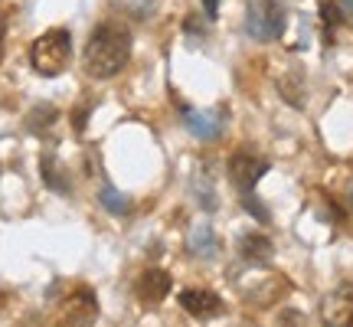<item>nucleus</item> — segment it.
Wrapping results in <instances>:
<instances>
[{
    "instance_id": "1a4fd4ad",
    "label": "nucleus",
    "mask_w": 353,
    "mask_h": 327,
    "mask_svg": "<svg viewBox=\"0 0 353 327\" xmlns=\"http://www.w3.org/2000/svg\"><path fill=\"white\" fill-rule=\"evenodd\" d=\"M239 255L245 259V262H268L272 255H275V246H272V239L265 236V232H245L239 239Z\"/></svg>"
},
{
    "instance_id": "412c9836",
    "label": "nucleus",
    "mask_w": 353,
    "mask_h": 327,
    "mask_svg": "<svg viewBox=\"0 0 353 327\" xmlns=\"http://www.w3.org/2000/svg\"><path fill=\"white\" fill-rule=\"evenodd\" d=\"M242 327H255V324H242Z\"/></svg>"
},
{
    "instance_id": "9b49d317",
    "label": "nucleus",
    "mask_w": 353,
    "mask_h": 327,
    "mask_svg": "<svg viewBox=\"0 0 353 327\" xmlns=\"http://www.w3.org/2000/svg\"><path fill=\"white\" fill-rule=\"evenodd\" d=\"M190 249H193V255H200V259H213L216 249H219L213 229H206V226L193 229V232H190Z\"/></svg>"
},
{
    "instance_id": "39448f33",
    "label": "nucleus",
    "mask_w": 353,
    "mask_h": 327,
    "mask_svg": "<svg viewBox=\"0 0 353 327\" xmlns=\"http://www.w3.org/2000/svg\"><path fill=\"white\" fill-rule=\"evenodd\" d=\"M321 324L324 327H353V288L330 291L321 301Z\"/></svg>"
},
{
    "instance_id": "f257e3e1",
    "label": "nucleus",
    "mask_w": 353,
    "mask_h": 327,
    "mask_svg": "<svg viewBox=\"0 0 353 327\" xmlns=\"http://www.w3.org/2000/svg\"><path fill=\"white\" fill-rule=\"evenodd\" d=\"M128 56H131V33L125 23L105 20L92 30V37L82 52V66L92 79H112L125 69Z\"/></svg>"
},
{
    "instance_id": "6e6552de",
    "label": "nucleus",
    "mask_w": 353,
    "mask_h": 327,
    "mask_svg": "<svg viewBox=\"0 0 353 327\" xmlns=\"http://www.w3.org/2000/svg\"><path fill=\"white\" fill-rule=\"evenodd\" d=\"M170 275H167L164 268H148L144 275L138 278V298L144 304H161L170 295Z\"/></svg>"
},
{
    "instance_id": "f3484780",
    "label": "nucleus",
    "mask_w": 353,
    "mask_h": 327,
    "mask_svg": "<svg viewBox=\"0 0 353 327\" xmlns=\"http://www.w3.org/2000/svg\"><path fill=\"white\" fill-rule=\"evenodd\" d=\"M85 118H88V108H79V112L72 115V125H76V131H85Z\"/></svg>"
},
{
    "instance_id": "ddd939ff",
    "label": "nucleus",
    "mask_w": 353,
    "mask_h": 327,
    "mask_svg": "<svg viewBox=\"0 0 353 327\" xmlns=\"http://www.w3.org/2000/svg\"><path fill=\"white\" fill-rule=\"evenodd\" d=\"M183 115H187V128L196 138H216L219 135V125H216L213 115H200V112H190V108H183Z\"/></svg>"
},
{
    "instance_id": "f8f14e48",
    "label": "nucleus",
    "mask_w": 353,
    "mask_h": 327,
    "mask_svg": "<svg viewBox=\"0 0 353 327\" xmlns=\"http://www.w3.org/2000/svg\"><path fill=\"white\" fill-rule=\"evenodd\" d=\"M56 118H59V112H56L52 105H37L33 112L26 115V128H30L33 135H43V131H50V128L56 125Z\"/></svg>"
},
{
    "instance_id": "a211bd4d",
    "label": "nucleus",
    "mask_w": 353,
    "mask_h": 327,
    "mask_svg": "<svg viewBox=\"0 0 353 327\" xmlns=\"http://www.w3.org/2000/svg\"><path fill=\"white\" fill-rule=\"evenodd\" d=\"M203 10L210 20H216V13H219V0H203Z\"/></svg>"
},
{
    "instance_id": "aec40b11",
    "label": "nucleus",
    "mask_w": 353,
    "mask_h": 327,
    "mask_svg": "<svg viewBox=\"0 0 353 327\" xmlns=\"http://www.w3.org/2000/svg\"><path fill=\"white\" fill-rule=\"evenodd\" d=\"M350 210H353V187H350Z\"/></svg>"
},
{
    "instance_id": "2eb2a0df",
    "label": "nucleus",
    "mask_w": 353,
    "mask_h": 327,
    "mask_svg": "<svg viewBox=\"0 0 353 327\" xmlns=\"http://www.w3.org/2000/svg\"><path fill=\"white\" fill-rule=\"evenodd\" d=\"M99 203L101 206H105V210H108V213H128V210H131V206H128V197L125 193H118V190L114 187H108V184H105V187H101V193H99Z\"/></svg>"
},
{
    "instance_id": "20e7f679",
    "label": "nucleus",
    "mask_w": 353,
    "mask_h": 327,
    "mask_svg": "<svg viewBox=\"0 0 353 327\" xmlns=\"http://www.w3.org/2000/svg\"><path fill=\"white\" fill-rule=\"evenodd\" d=\"M245 26H249V33H252L255 39H262V43L278 39L285 33V7H281L278 0H259V3L249 7Z\"/></svg>"
},
{
    "instance_id": "6ab92c4d",
    "label": "nucleus",
    "mask_w": 353,
    "mask_h": 327,
    "mask_svg": "<svg viewBox=\"0 0 353 327\" xmlns=\"http://www.w3.org/2000/svg\"><path fill=\"white\" fill-rule=\"evenodd\" d=\"M0 39H3V20H0Z\"/></svg>"
},
{
    "instance_id": "7ed1b4c3",
    "label": "nucleus",
    "mask_w": 353,
    "mask_h": 327,
    "mask_svg": "<svg viewBox=\"0 0 353 327\" xmlns=\"http://www.w3.org/2000/svg\"><path fill=\"white\" fill-rule=\"evenodd\" d=\"M268 167L272 164L265 161L262 154L242 148V151H236L229 157V180H232V187L239 190V193H252L259 187V180L268 174Z\"/></svg>"
},
{
    "instance_id": "9d476101",
    "label": "nucleus",
    "mask_w": 353,
    "mask_h": 327,
    "mask_svg": "<svg viewBox=\"0 0 353 327\" xmlns=\"http://www.w3.org/2000/svg\"><path fill=\"white\" fill-rule=\"evenodd\" d=\"M39 170H43V184L52 190V193H69V180H65V167L59 164V157L52 151H46L39 157Z\"/></svg>"
},
{
    "instance_id": "423d86ee",
    "label": "nucleus",
    "mask_w": 353,
    "mask_h": 327,
    "mask_svg": "<svg viewBox=\"0 0 353 327\" xmlns=\"http://www.w3.org/2000/svg\"><path fill=\"white\" fill-rule=\"evenodd\" d=\"M180 308L187 311V315L200 317V321H213L226 311V304L223 298L216 295V291H206V288H187L180 291Z\"/></svg>"
},
{
    "instance_id": "0eeeda50",
    "label": "nucleus",
    "mask_w": 353,
    "mask_h": 327,
    "mask_svg": "<svg viewBox=\"0 0 353 327\" xmlns=\"http://www.w3.org/2000/svg\"><path fill=\"white\" fill-rule=\"evenodd\" d=\"M95 317H99V304L92 298V291L82 288L65 301V311H63V317H59L56 327H92Z\"/></svg>"
},
{
    "instance_id": "4468645a",
    "label": "nucleus",
    "mask_w": 353,
    "mask_h": 327,
    "mask_svg": "<svg viewBox=\"0 0 353 327\" xmlns=\"http://www.w3.org/2000/svg\"><path fill=\"white\" fill-rule=\"evenodd\" d=\"M321 23H324V43H334V30L341 26V7L334 0H324L321 3Z\"/></svg>"
},
{
    "instance_id": "f03ea898",
    "label": "nucleus",
    "mask_w": 353,
    "mask_h": 327,
    "mask_svg": "<svg viewBox=\"0 0 353 327\" xmlns=\"http://www.w3.org/2000/svg\"><path fill=\"white\" fill-rule=\"evenodd\" d=\"M69 56H72V33L69 30H46L30 46V66L46 79H56L59 72H65Z\"/></svg>"
},
{
    "instance_id": "dca6fc26",
    "label": "nucleus",
    "mask_w": 353,
    "mask_h": 327,
    "mask_svg": "<svg viewBox=\"0 0 353 327\" xmlns=\"http://www.w3.org/2000/svg\"><path fill=\"white\" fill-rule=\"evenodd\" d=\"M242 197H245V200H242V203H245V210H249L259 223H268V210H262V206H259V200H255L252 193H242Z\"/></svg>"
}]
</instances>
